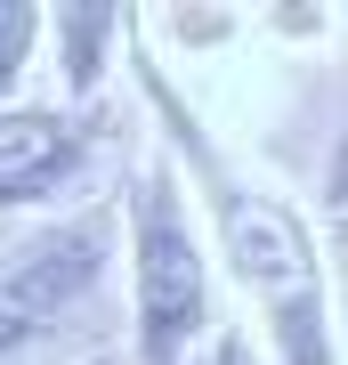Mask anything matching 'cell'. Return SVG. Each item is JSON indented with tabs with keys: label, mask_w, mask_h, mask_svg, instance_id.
<instances>
[{
	"label": "cell",
	"mask_w": 348,
	"mask_h": 365,
	"mask_svg": "<svg viewBox=\"0 0 348 365\" xmlns=\"http://www.w3.org/2000/svg\"><path fill=\"white\" fill-rule=\"evenodd\" d=\"M122 66L138 81L146 114H154V146L186 179V203H194V227H203L211 260H219L235 276V292L251 300L268 357L275 365H340L332 276H324V252L308 235V211L292 195H275L259 170H243L219 138H211V122L186 106V90L154 57V41L138 33V16H130V33H122Z\"/></svg>",
	"instance_id": "obj_1"
},
{
	"label": "cell",
	"mask_w": 348,
	"mask_h": 365,
	"mask_svg": "<svg viewBox=\"0 0 348 365\" xmlns=\"http://www.w3.org/2000/svg\"><path fill=\"white\" fill-rule=\"evenodd\" d=\"M114 244L130 268V349L122 365H194L219 333V292H211V244L194 227L186 179L162 146H138L122 163L114 195Z\"/></svg>",
	"instance_id": "obj_2"
},
{
	"label": "cell",
	"mask_w": 348,
	"mask_h": 365,
	"mask_svg": "<svg viewBox=\"0 0 348 365\" xmlns=\"http://www.w3.org/2000/svg\"><path fill=\"white\" fill-rule=\"evenodd\" d=\"M114 203H73L0 244V365H25L65 317L105 284Z\"/></svg>",
	"instance_id": "obj_3"
},
{
	"label": "cell",
	"mask_w": 348,
	"mask_h": 365,
	"mask_svg": "<svg viewBox=\"0 0 348 365\" xmlns=\"http://www.w3.org/2000/svg\"><path fill=\"white\" fill-rule=\"evenodd\" d=\"M105 146H114V98H97V106L9 98L0 106V220L73 211V195L97 179Z\"/></svg>",
	"instance_id": "obj_4"
},
{
	"label": "cell",
	"mask_w": 348,
	"mask_h": 365,
	"mask_svg": "<svg viewBox=\"0 0 348 365\" xmlns=\"http://www.w3.org/2000/svg\"><path fill=\"white\" fill-rule=\"evenodd\" d=\"M130 9H41V49L57 57V106H97L114 98L105 81L122 66Z\"/></svg>",
	"instance_id": "obj_5"
},
{
	"label": "cell",
	"mask_w": 348,
	"mask_h": 365,
	"mask_svg": "<svg viewBox=\"0 0 348 365\" xmlns=\"http://www.w3.org/2000/svg\"><path fill=\"white\" fill-rule=\"evenodd\" d=\"M33 57H41V9L33 0H0V106L25 90Z\"/></svg>",
	"instance_id": "obj_6"
},
{
	"label": "cell",
	"mask_w": 348,
	"mask_h": 365,
	"mask_svg": "<svg viewBox=\"0 0 348 365\" xmlns=\"http://www.w3.org/2000/svg\"><path fill=\"white\" fill-rule=\"evenodd\" d=\"M138 33H162L170 49H211V41L243 33V16L235 9H170V16H138Z\"/></svg>",
	"instance_id": "obj_7"
},
{
	"label": "cell",
	"mask_w": 348,
	"mask_h": 365,
	"mask_svg": "<svg viewBox=\"0 0 348 365\" xmlns=\"http://www.w3.org/2000/svg\"><path fill=\"white\" fill-rule=\"evenodd\" d=\"M268 33H284V41H324V33H332V16H324V9H275Z\"/></svg>",
	"instance_id": "obj_8"
},
{
	"label": "cell",
	"mask_w": 348,
	"mask_h": 365,
	"mask_svg": "<svg viewBox=\"0 0 348 365\" xmlns=\"http://www.w3.org/2000/svg\"><path fill=\"white\" fill-rule=\"evenodd\" d=\"M194 365H268V357H259V349H251L243 333H211V349L194 357Z\"/></svg>",
	"instance_id": "obj_9"
},
{
	"label": "cell",
	"mask_w": 348,
	"mask_h": 365,
	"mask_svg": "<svg viewBox=\"0 0 348 365\" xmlns=\"http://www.w3.org/2000/svg\"><path fill=\"white\" fill-rule=\"evenodd\" d=\"M81 365H122V357H81Z\"/></svg>",
	"instance_id": "obj_10"
}]
</instances>
